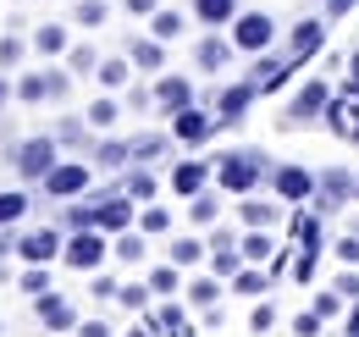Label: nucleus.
<instances>
[{
  "mask_svg": "<svg viewBox=\"0 0 359 337\" xmlns=\"http://www.w3.org/2000/svg\"><path fill=\"white\" fill-rule=\"evenodd\" d=\"M260 177H266V155H260V150H226L222 161H216V183H222L226 194H238V199H243Z\"/></svg>",
  "mask_w": 359,
  "mask_h": 337,
  "instance_id": "f257e3e1",
  "label": "nucleus"
},
{
  "mask_svg": "<svg viewBox=\"0 0 359 337\" xmlns=\"http://www.w3.org/2000/svg\"><path fill=\"white\" fill-rule=\"evenodd\" d=\"M133 221H138V211H133V194H128V188H105V194L94 199V227H100V232L116 238V232H128Z\"/></svg>",
  "mask_w": 359,
  "mask_h": 337,
  "instance_id": "f03ea898",
  "label": "nucleus"
},
{
  "mask_svg": "<svg viewBox=\"0 0 359 337\" xmlns=\"http://www.w3.org/2000/svg\"><path fill=\"white\" fill-rule=\"evenodd\" d=\"M232 44L243 55H266L271 44H276V22H271L266 11H243V17H232Z\"/></svg>",
  "mask_w": 359,
  "mask_h": 337,
  "instance_id": "7ed1b4c3",
  "label": "nucleus"
},
{
  "mask_svg": "<svg viewBox=\"0 0 359 337\" xmlns=\"http://www.w3.org/2000/svg\"><path fill=\"white\" fill-rule=\"evenodd\" d=\"M111 232H100V227H83V232H67V249H61V260L72 265V271H94L105 254H111V244H105Z\"/></svg>",
  "mask_w": 359,
  "mask_h": 337,
  "instance_id": "20e7f679",
  "label": "nucleus"
},
{
  "mask_svg": "<svg viewBox=\"0 0 359 337\" xmlns=\"http://www.w3.org/2000/svg\"><path fill=\"white\" fill-rule=\"evenodd\" d=\"M332 105V84L326 78H310V84L299 88L293 100H287V111H282V127H299V122H315L320 111Z\"/></svg>",
  "mask_w": 359,
  "mask_h": 337,
  "instance_id": "39448f33",
  "label": "nucleus"
},
{
  "mask_svg": "<svg viewBox=\"0 0 359 337\" xmlns=\"http://www.w3.org/2000/svg\"><path fill=\"white\" fill-rule=\"evenodd\" d=\"M72 94V78L67 72H28V78H17V100L22 105H39V100H67Z\"/></svg>",
  "mask_w": 359,
  "mask_h": 337,
  "instance_id": "423d86ee",
  "label": "nucleus"
},
{
  "mask_svg": "<svg viewBox=\"0 0 359 337\" xmlns=\"http://www.w3.org/2000/svg\"><path fill=\"white\" fill-rule=\"evenodd\" d=\"M50 171H55V138H28V144H17V177L45 183Z\"/></svg>",
  "mask_w": 359,
  "mask_h": 337,
  "instance_id": "0eeeda50",
  "label": "nucleus"
},
{
  "mask_svg": "<svg viewBox=\"0 0 359 337\" xmlns=\"http://www.w3.org/2000/svg\"><path fill=\"white\" fill-rule=\"evenodd\" d=\"M94 166H78V161H55V171L45 177V194L50 199H78L83 188H89Z\"/></svg>",
  "mask_w": 359,
  "mask_h": 337,
  "instance_id": "6e6552de",
  "label": "nucleus"
},
{
  "mask_svg": "<svg viewBox=\"0 0 359 337\" xmlns=\"http://www.w3.org/2000/svg\"><path fill=\"white\" fill-rule=\"evenodd\" d=\"M216 127H222V117H210L205 105H188V111L172 117V138H177V144H205Z\"/></svg>",
  "mask_w": 359,
  "mask_h": 337,
  "instance_id": "1a4fd4ad",
  "label": "nucleus"
},
{
  "mask_svg": "<svg viewBox=\"0 0 359 337\" xmlns=\"http://www.w3.org/2000/svg\"><path fill=\"white\" fill-rule=\"evenodd\" d=\"M61 232H50V227H34V232H22L17 238V254L28 260V265H50V260H61Z\"/></svg>",
  "mask_w": 359,
  "mask_h": 337,
  "instance_id": "9d476101",
  "label": "nucleus"
},
{
  "mask_svg": "<svg viewBox=\"0 0 359 337\" xmlns=\"http://www.w3.org/2000/svg\"><path fill=\"white\" fill-rule=\"evenodd\" d=\"M271 188L282 199H310V194H320V177H310L304 166H276L271 171Z\"/></svg>",
  "mask_w": 359,
  "mask_h": 337,
  "instance_id": "9b49d317",
  "label": "nucleus"
},
{
  "mask_svg": "<svg viewBox=\"0 0 359 337\" xmlns=\"http://www.w3.org/2000/svg\"><path fill=\"white\" fill-rule=\"evenodd\" d=\"M354 183L359 177L348 166H332L326 177H320V211H343V205L354 199Z\"/></svg>",
  "mask_w": 359,
  "mask_h": 337,
  "instance_id": "f8f14e48",
  "label": "nucleus"
},
{
  "mask_svg": "<svg viewBox=\"0 0 359 337\" xmlns=\"http://www.w3.org/2000/svg\"><path fill=\"white\" fill-rule=\"evenodd\" d=\"M210 177H216V161H177L172 166V188H177L182 199H194V194H205Z\"/></svg>",
  "mask_w": 359,
  "mask_h": 337,
  "instance_id": "ddd939ff",
  "label": "nucleus"
},
{
  "mask_svg": "<svg viewBox=\"0 0 359 337\" xmlns=\"http://www.w3.org/2000/svg\"><path fill=\"white\" fill-rule=\"evenodd\" d=\"M255 94H260L255 84H232V88H222V94H216V117H222V127L238 122V117L255 105Z\"/></svg>",
  "mask_w": 359,
  "mask_h": 337,
  "instance_id": "4468645a",
  "label": "nucleus"
},
{
  "mask_svg": "<svg viewBox=\"0 0 359 337\" xmlns=\"http://www.w3.org/2000/svg\"><path fill=\"white\" fill-rule=\"evenodd\" d=\"M39 321H45L50 332H72L78 326V310H72V298H61V293H39Z\"/></svg>",
  "mask_w": 359,
  "mask_h": 337,
  "instance_id": "2eb2a0df",
  "label": "nucleus"
},
{
  "mask_svg": "<svg viewBox=\"0 0 359 337\" xmlns=\"http://www.w3.org/2000/svg\"><path fill=\"white\" fill-rule=\"evenodd\" d=\"M149 100H155L161 111H172V117H177V111H188V105H194V84H188V78H161Z\"/></svg>",
  "mask_w": 359,
  "mask_h": 337,
  "instance_id": "dca6fc26",
  "label": "nucleus"
},
{
  "mask_svg": "<svg viewBox=\"0 0 359 337\" xmlns=\"http://www.w3.org/2000/svg\"><path fill=\"white\" fill-rule=\"evenodd\" d=\"M326 122H332L337 138L359 144V100H332V105H326Z\"/></svg>",
  "mask_w": 359,
  "mask_h": 337,
  "instance_id": "f3484780",
  "label": "nucleus"
},
{
  "mask_svg": "<svg viewBox=\"0 0 359 337\" xmlns=\"http://www.w3.org/2000/svg\"><path fill=\"white\" fill-rule=\"evenodd\" d=\"M128 61H133L138 72H161V61H166V39H128Z\"/></svg>",
  "mask_w": 359,
  "mask_h": 337,
  "instance_id": "a211bd4d",
  "label": "nucleus"
},
{
  "mask_svg": "<svg viewBox=\"0 0 359 337\" xmlns=\"http://www.w3.org/2000/svg\"><path fill=\"white\" fill-rule=\"evenodd\" d=\"M232 50H238L232 39H216V34H205V39H199V55H194V61H199L205 72H222L226 61H232Z\"/></svg>",
  "mask_w": 359,
  "mask_h": 337,
  "instance_id": "6ab92c4d",
  "label": "nucleus"
},
{
  "mask_svg": "<svg viewBox=\"0 0 359 337\" xmlns=\"http://www.w3.org/2000/svg\"><path fill=\"white\" fill-rule=\"evenodd\" d=\"M194 17L205 22V28H222L238 17V0H194Z\"/></svg>",
  "mask_w": 359,
  "mask_h": 337,
  "instance_id": "aec40b11",
  "label": "nucleus"
},
{
  "mask_svg": "<svg viewBox=\"0 0 359 337\" xmlns=\"http://www.w3.org/2000/svg\"><path fill=\"white\" fill-rule=\"evenodd\" d=\"M238 249H243V260H249V265H260V260H271V254H276V249H271V227H249Z\"/></svg>",
  "mask_w": 359,
  "mask_h": 337,
  "instance_id": "412c9836",
  "label": "nucleus"
},
{
  "mask_svg": "<svg viewBox=\"0 0 359 337\" xmlns=\"http://www.w3.org/2000/svg\"><path fill=\"white\" fill-rule=\"evenodd\" d=\"M94 78H100V88L111 94V88H122V84H128V78H133V67H128L122 55H105V61L94 67Z\"/></svg>",
  "mask_w": 359,
  "mask_h": 337,
  "instance_id": "4be33fe9",
  "label": "nucleus"
},
{
  "mask_svg": "<svg viewBox=\"0 0 359 337\" xmlns=\"http://www.w3.org/2000/svg\"><path fill=\"white\" fill-rule=\"evenodd\" d=\"M34 50H39V55H61V50H67V28H61V22L34 28Z\"/></svg>",
  "mask_w": 359,
  "mask_h": 337,
  "instance_id": "5701e85b",
  "label": "nucleus"
},
{
  "mask_svg": "<svg viewBox=\"0 0 359 337\" xmlns=\"http://www.w3.org/2000/svg\"><path fill=\"white\" fill-rule=\"evenodd\" d=\"M238 216H243V227H276V205H266V199H243L238 205Z\"/></svg>",
  "mask_w": 359,
  "mask_h": 337,
  "instance_id": "b1692460",
  "label": "nucleus"
},
{
  "mask_svg": "<svg viewBox=\"0 0 359 337\" xmlns=\"http://www.w3.org/2000/svg\"><path fill=\"white\" fill-rule=\"evenodd\" d=\"M266 288H271V282H266V271H255V265H243V271L232 277V293H238V298H243V293H249V298H260Z\"/></svg>",
  "mask_w": 359,
  "mask_h": 337,
  "instance_id": "393cba45",
  "label": "nucleus"
},
{
  "mask_svg": "<svg viewBox=\"0 0 359 337\" xmlns=\"http://www.w3.org/2000/svg\"><path fill=\"white\" fill-rule=\"evenodd\" d=\"M149 34H155V39H177L182 34V11H166V6H161V11H155V17H149Z\"/></svg>",
  "mask_w": 359,
  "mask_h": 337,
  "instance_id": "a878e982",
  "label": "nucleus"
},
{
  "mask_svg": "<svg viewBox=\"0 0 359 337\" xmlns=\"http://www.w3.org/2000/svg\"><path fill=\"white\" fill-rule=\"evenodd\" d=\"M28 211H34V205H28V194H17V188H11V194H0V227H17Z\"/></svg>",
  "mask_w": 359,
  "mask_h": 337,
  "instance_id": "bb28decb",
  "label": "nucleus"
},
{
  "mask_svg": "<svg viewBox=\"0 0 359 337\" xmlns=\"http://www.w3.org/2000/svg\"><path fill=\"white\" fill-rule=\"evenodd\" d=\"M216 216H222L216 194H194V199H188V221H194V227H210Z\"/></svg>",
  "mask_w": 359,
  "mask_h": 337,
  "instance_id": "cd10ccee",
  "label": "nucleus"
},
{
  "mask_svg": "<svg viewBox=\"0 0 359 337\" xmlns=\"http://www.w3.org/2000/svg\"><path fill=\"white\" fill-rule=\"evenodd\" d=\"M94 161H100V166H128V161H133V144H122V138H105V144L94 150Z\"/></svg>",
  "mask_w": 359,
  "mask_h": 337,
  "instance_id": "c85d7f7f",
  "label": "nucleus"
},
{
  "mask_svg": "<svg viewBox=\"0 0 359 337\" xmlns=\"http://www.w3.org/2000/svg\"><path fill=\"white\" fill-rule=\"evenodd\" d=\"M199 260H205V244H199V238H177V244H172V265L188 271V265H199Z\"/></svg>",
  "mask_w": 359,
  "mask_h": 337,
  "instance_id": "c756f323",
  "label": "nucleus"
},
{
  "mask_svg": "<svg viewBox=\"0 0 359 337\" xmlns=\"http://www.w3.org/2000/svg\"><path fill=\"white\" fill-rule=\"evenodd\" d=\"M111 254H116V260H128V265H138V260H144V238H133V232H116V244H111Z\"/></svg>",
  "mask_w": 359,
  "mask_h": 337,
  "instance_id": "7c9ffc66",
  "label": "nucleus"
},
{
  "mask_svg": "<svg viewBox=\"0 0 359 337\" xmlns=\"http://www.w3.org/2000/svg\"><path fill=\"white\" fill-rule=\"evenodd\" d=\"M138 227H144V232H149V238H161V232H166V227H172V216L161 211V205H155V199H149V205H144V211H138Z\"/></svg>",
  "mask_w": 359,
  "mask_h": 337,
  "instance_id": "2f4dec72",
  "label": "nucleus"
},
{
  "mask_svg": "<svg viewBox=\"0 0 359 337\" xmlns=\"http://www.w3.org/2000/svg\"><path fill=\"white\" fill-rule=\"evenodd\" d=\"M89 122L94 127H116V122H122V105H116L111 94H105V100H94V105H89Z\"/></svg>",
  "mask_w": 359,
  "mask_h": 337,
  "instance_id": "473e14b6",
  "label": "nucleus"
},
{
  "mask_svg": "<svg viewBox=\"0 0 359 337\" xmlns=\"http://www.w3.org/2000/svg\"><path fill=\"white\" fill-rule=\"evenodd\" d=\"M243 265H249L243 249H238V254H232V249H216V254H210V271H216V277H238Z\"/></svg>",
  "mask_w": 359,
  "mask_h": 337,
  "instance_id": "72a5a7b5",
  "label": "nucleus"
},
{
  "mask_svg": "<svg viewBox=\"0 0 359 337\" xmlns=\"http://www.w3.org/2000/svg\"><path fill=\"white\" fill-rule=\"evenodd\" d=\"M188 298H194V304H216V298H222V282H216V277H194V282H188Z\"/></svg>",
  "mask_w": 359,
  "mask_h": 337,
  "instance_id": "f704fd0d",
  "label": "nucleus"
},
{
  "mask_svg": "<svg viewBox=\"0 0 359 337\" xmlns=\"http://www.w3.org/2000/svg\"><path fill=\"white\" fill-rule=\"evenodd\" d=\"M128 194H133V199H155V194H161L155 171H133V177H128Z\"/></svg>",
  "mask_w": 359,
  "mask_h": 337,
  "instance_id": "c9c22d12",
  "label": "nucleus"
},
{
  "mask_svg": "<svg viewBox=\"0 0 359 337\" xmlns=\"http://www.w3.org/2000/svg\"><path fill=\"white\" fill-rule=\"evenodd\" d=\"M177 271L182 265H155V271H149V288H155V293H177Z\"/></svg>",
  "mask_w": 359,
  "mask_h": 337,
  "instance_id": "e433bc0d",
  "label": "nucleus"
},
{
  "mask_svg": "<svg viewBox=\"0 0 359 337\" xmlns=\"http://www.w3.org/2000/svg\"><path fill=\"white\" fill-rule=\"evenodd\" d=\"M22 293H34V298L50 293V271L45 265H28V271H22Z\"/></svg>",
  "mask_w": 359,
  "mask_h": 337,
  "instance_id": "4c0bfd02",
  "label": "nucleus"
},
{
  "mask_svg": "<svg viewBox=\"0 0 359 337\" xmlns=\"http://www.w3.org/2000/svg\"><path fill=\"white\" fill-rule=\"evenodd\" d=\"M72 17H78L83 28H100V22H105V0H78V11H72Z\"/></svg>",
  "mask_w": 359,
  "mask_h": 337,
  "instance_id": "58836bf2",
  "label": "nucleus"
},
{
  "mask_svg": "<svg viewBox=\"0 0 359 337\" xmlns=\"http://www.w3.org/2000/svg\"><path fill=\"white\" fill-rule=\"evenodd\" d=\"M166 144H172V138H161V133H144V138H133V155H138V161H149V155H161Z\"/></svg>",
  "mask_w": 359,
  "mask_h": 337,
  "instance_id": "ea45409f",
  "label": "nucleus"
},
{
  "mask_svg": "<svg viewBox=\"0 0 359 337\" xmlns=\"http://www.w3.org/2000/svg\"><path fill=\"white\" fill-rule=\"evenodd\" d=\"M22 61V34H6L0 39V67H17Z\"/></svg>",
  "mask_w": 359,
  "mask_h": 337,
  "instance_id": "a19ab883",
  "label": "nucleus"
},
{
  "mask_svg": "<svg viewBox=\"0 0 359 337\" xmlns=\"http://www.w3.org/2000/svg\"><path fill=\"white\" fill-rule=\"evenodd\" d=\"M94 67H100V55H94L89 44H83V50H72V72H94Z\"/></svg>",
  "mask_w": 359,
  "mask_h": 337,
  "instance_id": "79ce46f5",
  "label": "nucleus"
},
{
  "mask_svg": "<svg viewBox=\"0 0 359 337\" xmlns=\"http://www.w3.org/2000/svg\"><path fill=\"white\" fill-rule=\"evenodd\" d=\"M149 293H155V288H122V304H128V310H144Z\"/></svg>",
  "mask_w": 359,
  "mask_h": 337,
  "instance_id": "37998d69",
  "label": "nucleus"
},
{
  "mask_svg": "<svg viewBox=\"0 0 359 337\" xmlns=\"http://www.w3.org/2000/svg\"><path fill=\"white\" fill-rule=\"evenodd\" d=\"M320 6H326V22H337V17H348V11H354L359 0H320Z\"/></svg>",
  "mask_w": 359,
  "mask_h": 337,
  "instance_id": "c03bdc74",
  "label": "nucleus"
},
{
  "mask_svg": "<svg viewBox=\"0 0 359 337\" xmlns=\"http://www.w3.org/2000/svg\"><path fill=\"white\" fill-rule=\"evenodd\" d=\"M337 260H343V265H359V232H354V238H343V244H337Z\"/></svg>",
  "mask_w": 359,
  "mask_h": 337,
  "instance_id": "a18cd8bd",
  "label": "nucleus"
},
{
  "mask_svg": "<svg viewBox=\"0 0 359 337\" xmlns=\"http://www.w3.org/2000/svg\"><path fill=\"white\" fill-rule=\"evenodd\" d=\"M337 298H343L337 288H332V293H320V298H315V315H320V321H326V315H337Z\"/></svg>",
  "mask_w": 359,
  "mask_h": 337,
  "instance_id": "49530a36",
  "label": "nucleus"
},
{
  "mask_svg": "<svg viewBox=\"0 0 359 337\" xmlns=\"http://www.w3.org/2000/svg\"><path fill=\"white\" fill-rule=\"evenodd\" d=\"M293 332H299V337H315V332H320V315H315V310H310V315H299V321H293Z\"/></svg>",
  "mask_w": 359,
  "mask_h": 337,
  "instance_id": "de8ad7c7",
  "label": "nucleus"
},
{
  "mask_svg": "<svg viewBox=\"0 0 359 337\" xmlns=\"http://www.w3.org/2000/svg\"><path fill=\"white\" fill-rule=\"evenodd\" d=\"M122 6H128L133 17H155V11H161V0H122Z\"/></svg>",
  "mask_w": 359,
  "mask_h": 337,
  "instance_id": "09e8293b",
  "label": "nucleus"
},
{
  "mask_svg": "<svg viewBox=\"0 0 359 337\" xmlns=\"http://www.w3.org/2000/svg\"><path fill=\"white\" fill-rule=\"evenodd\" d=\"M94 298H122V288H116L111 277H94Z\"/></svg>",
  "mask_w": 359,
  "mask_h": 337,
  "instance_id": "8fccbe9b",
  "label": "nucleus"
},
{
  "mask_svg": "<svg viewBox=\"0 0 359 337\" xmlns=\"http://www.w3.org/2000/svg\"><path fill=\"white\" fill-rule=\"evenodd\" d=\"M271 321H276V304H260V310H255V332H266Z\"/></svg>",
  "mask_w": 359,
  "mask_h": 337,
  "instance_id": "3c124183",
  "label": "nucleus"
},
{
  "mask_svg": "<svg viewBox=\"0 0 359 337\" xmlns=\"http://www.w3.org/2000/svg\"><path fill=\"white\" fill-rule=\"evenodd\" d=\"M55 138H61V144H83V127H78V122H67L61 133H55Z\"/></svg>",
  "mask_w": 359,
  "mask_h": 337,
  "instance_id": "603ef678",
  "label": "nucleus"
},
{
  "mask_svg": "<svg viewBox=\"0 0 359 337\" xmlns=\"http://www.w3.org/2000/svg\"><path fill=\"white\" fill-rule=\"evenodd\" d=\"M337 293H343V298H354V293H359V277H337Z\"/></svg>",
  "mask_w": 359,
  "mask_h": 337,
  "instance_id": "864d4df0",
  "label": "nucleus"
},
{
  "mask_svg": "<svg viewBox=\"0 0 359 337\" xmlns=\"http://www.w3.org/2000/svg\"><path fill=\"white\" fill-rule=\"evenodd\" d=\"M83 337H111V332H105L100 321H89V326H83Z\"/></svg>",
  "mask_w": 359,
  "mask_h": 337,
  "instance_id": "5fc2aeb1",
  "label": "nucleus"
},
{
  "mask_svg": "<svg viewBox=\"0 0 359 337\" xmlns=\"http://www.w3.org/2000/svg\"><path fill=\"white\" fill-rule=\"evenodd\" d=\"M6 94H17V84H0V105H6Z\"/></svg>",
  "mask_w": 359,
  "mask_h": 337,
  "instance_id": "6e6d98bb",
  "label": "nucleus"
},
{
  "mask_svg": "<svg viewBox=\"0 0 359 337\" xmlns=\"http://www.w3.org/2000/svg\"><path fill=\"white\" fill-rule=\"evenodd\" d=\"M128 337H149V326H138V332H128Z\"/></svg>",
  "mask_w": 359,
  "mask_h": 337,
  "instance_id": "4d7b16f0",
  "label": "nucleus"
},
{
  "mask_svg": "<svg viewBox=\"0 0 359 337\" xmlns=\"http://www.w3.org/2000/svg\"><path fill=\"white\" fill-rule=\"evenodd\" d=\"M348 326H354V337H359V310H354V321H348Z\"/></svg>",
  "mask_w": 359,
  "mask_h": 337,
  "instance_id": "13d9d810",
  "label": "nucleus"
},
{
  "mask_svg": "<svg viewBox=\"0 0 359 337\" xmlns=\"http://www.w3.org/2000/svg\"><path fill=\"white\" fill-rule=\"evenodd\" d=\"M354 199H359V183H354Z\"/></svg>",
  "mask_w": 359,
  "mask_h": 337,
  "instance_id": "bf43d9fd",
  "label": "nucleus"
}]
</instances>
